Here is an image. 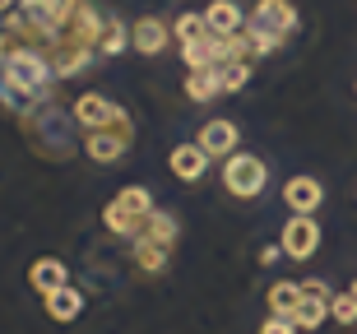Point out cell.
Masks as SVG:
<instances>
[{"mask_svg": "<svg viewBox=\"0 0 357 334\" xmlns=\"http://www.w3.org/2000/svg\"><path fill=\"white\" fill-rule=\"evenodd\" d=\"M0 24L10 52L14 47L38 52L56 79H75L102 56L107 19L89 0H14V10L0 14Z\"/></svg>", "mask_w": 357, "mask_h": 334, "instance_id": "1", "label": "cell"}, {"mask_svg": "<svg viewBox=\"0 0 357 334\" xmlns=\"http://www.w3.org/2000/svg\"><path fill=\"white\" fill-rule=\"evenodd\" d=\"M19 121V130H24L28 149L38 153V158L47 162H70L75 153H84V135H79V121H75V112H66L56 98H47V103H38V107H28Z\"/></svg>", "mask_w": 357, "mask_h": 334, "instance_id": "2", "label": "cell"}, {"mask_svg": "<svg viewBox=\"0 0 357 334\" xmlns=\"http://www.w3.org/2000/svg\"><path fill=\"white\" fill-rule=\"evenodd\" d=\"M246 42H251V56H274L278 47H288L292 33H297V10L292 0H255V10L246 14Z\"/></svg>", "mask_w": 357, "mask_h": 334, "instance_id": "3", "label": "cell"}, {"mask_svg": "<svg viewBox=\"0 0 357 334\" xmlns=\"http://www.w3.org/2000/svg\"><path fill=\"white\" fill-rule=\"evenodd\" d=\"M149 214H153V190H149V186H126V190H116L112 204L102 209V223H107V232L135 241Z\"/></svg>", "mask_w": 357, "mask_h": 334, "instance_id": "4", "label": "cell"}, {"mask_svg": "<svg viewBox=\"0 0 357 334\" xmlns=\"http://www.w3.org/2000/svg\"><path fill=\"white\" fill-rule=\"evenodd\" d=\"M269 186V167L265 158H255V153H232V158H223V190L232 195V200H255V195H265Z\"/></svg>", "mask_w": 357, "mask_h": 334, "instance_id": "5", "label": "cell"}, {"mask_svg": "<svg viewBox=\"0 0 357 334\" xmlns=\"http://www.w3.org/2000/svg\"><path fill=\"white\" fill-rule=\"evenodd\" d=\"M70 112H75V121H79V130L93 135V130H107V126H121V121H130V112L116 107L112 98L102 93H79L75 103H70Z\"/></svg>", "mask_w": 357, "mask_h": 334, "instance_id": "6", "label": "cell"}, {"mask_svg": "<svg viewBox=\"0 0 357 334\" xmlns=\"http://www.w3.org/2000/svg\"><path fill=\"white\" fill-rule=\"evenodd\" d=\"M283 255L288 260H311V255L320 251V223L316 214H292L288 223H283Z\"/></svg>", "mask_w": 357, "mask_h": 334, "instance_id": "7", "label": "cell"}, {"mask_svg": "<svg viewBox=\"0 0 357 334\" xmlns=\"http://www.w3.org/2000/svg\"><path fill=\"white\" fill-rule=\"evenodd\" d=\"M130 139H135V126H130V121H121V126H107V130L84 135V153H89L93 162H116V158H126Z\"/></svg>", "mask_w": 357, "mask_h": 334, "instance_id": "8", "label": "cell"}, {"mask_svg": "<svg viewBox=\"0 0 357 334\" xmlns=\"http://www.w3.org/2000/svg\"><path fill=\"white\" fill-rule=\"evenodd\" d=\"M330 302H334V293L325 283H302V302L292 311V325L297 330H320V325L330 321Z\"/></svg>", "mask_w": 357, "mask_h": 334, "instance_id": "9", "label": "cell"}, {"mask_svg": "<svg viewBox=\"0 0 357 334\" xmlns=\"http://www.w3.org/2000/svg\"><path fill=\"white\" fill-rule=\"evenodd\" d=\"M167 42H172V28L162 24L158 14H139V19L130 24V47L139 56H162Z\"/></svg>", "mask_w": 357, "mask_h": 334, "instance_id": "10", "label": "cell"}, {"mask_svg": "<svg viewBox=\"0 0 357 334\" xmlns=\"http://www.w3.org/2000/svg\"><path fill=\"white\" fill-rule=\"evenodd\" d=\"M237 126H232V121H223V116H213V121H204V126H199V139L195 144L204 149V153H209V158H232V153H237Z\"/></svg>", "mask_w": 357, "mask_h": 334, "instance_id": "11", "label": "cell"}, {"mask_svg": "<svg viewBox=\"0 0 357 334\" xmlns=\"http://www.w3.org/2000/svg\"><path fill=\"white\" fill-rule=\"evenodd\" d=\"M283 204H288L292 214H316L320 204H325V186H320L316 176H288Z\"/></svg>", "mask_w": 357, "mask_h": 334, "instance_id": "12", "label": "cell"}, {"mask_svg": "<svg viewBox=\"0 0 357 334\" xmlns=\"http://www.w3.org/2000/svg\"><path fill=\"white\" fill-rule=\"evenodd\" d=\"M176 232H181V227H176V218L162 214V209H153L130 246H158V251H172V246H176Z\"/></svg>", "mask_w": 357, "mask_h": 334, "instance_id": "13", "label": "cell"}, {"mask_svg": "<svg viewBox=\"0 0 357 334\" xmlns=\"http://www.w3.org/2000/svg\"><path fill=\"white\" fill-rule=\"evenodd\" d=\"M204 24H209V33H218V38H237L241 28H246V10H241L237 0H213L209 10H204Z\"/></svg>", "mask_w": 357, "mask_h": 334, "instance_id": "14", "label": "cell"}, {"mask_svg": "<svg viewBox=\"0 0 357 334\" xmlns=\"http://www.w3.org/2000/svg\"><path fill=\"white\" fill-rule=\"evenodd\" d=\"M167 167H172L181 181H199V176L209 172V153H204L199 144H176L172 158H167Z\"/></svg>", "mask_w": 357, "mask_h": 334, "instance_id": "15", "label": "cell"}, {"mask_svg": "<svg viewBox=\"0 0 357 334\" xmlns=\"http://www.w3.org/2000/svg\"><path fill=\"white\" fill-rule=\"evenodd\" d=\"M42 307H47V316H52V321L70 325V321H79V311H84V293L66 283V288H56V293L42 297Z\"/></svg>", "mask_w": 357, "mask_h": 334, "instance_id": "16", "label": "cell"}, {"mask_svg": "<svg viewBox=\"0 0 357 334\" xmlns=\"http://www.w3.org/2000/svg\"><path fill=\"white\" fill-rule=\"evenodd\" d=\"M66 279L70 274H66V265H61L56 255H42V260H33V269H28V283H33L42 297L56 293V288H66Z\"/></svg>", "mask_w": 357, "mask_h": 334, "instance_id": "17", "label": "cell"}, {"mask_svg": "<svg viewBox=\"0 0 357 334\" xmlns=\"http://www.w3.org/2000/svg\"><path fill=\"white\" fill-rule=\"evenodd\" d=\"M185 98H190V103H213V98H223L218 70H185Z\"/></svg>", "mask_w": 357, "mask_h": 334, "instance_id": "18", "label": "cell"}, {"mask_svg": "<svg viewBox=\"0 0 357 334\" xmlns=\"http://www.w3.org/2000/svg\"><path fill=\"white\" fill-rule=\"evenodd\" d=\"M297 302H302V283H274V288H269V316L292 321Z\"/></svg>", "mask_w": 357, "mask_h": 334, "instance_id": "19", "label": "cell"}, {"mask_svg": "<svg viewBox=\"0 0 357 334\" xmlns=\"http://www.w3.org/2000/svg\"><path fill=\"white\" fill-rule=\"evenodd\" d=\"M209 33V24H204V14H176V24H172V38L181 42V47H190V42H199Z\"/></svg>", "mask_w": 357, "mask_h": 334, "instance_id": "20", "label": "cell"}, {"mask_svg": "<svg viewBox=\"0 0 357 334\" xmlns=\"http://www.w3.org/2000/svg\"><path fill=\"white\" fill-rule=\"evenodd\" d=\"M246 79H251V61H227V66H218V89L223 93L246 89Z\"/></svg>", "mask_w": 357, "mask_h": 334, "instance_id": "21", "label": "cell"}, {"mask_svg": "<svg viewBox=\"0 0 357 334\" xmlns=\"http://www.w3.org/2000/svg\"><path fill=\"white\" fill-rule=\"evenodd\" d=\"M130 47V28L121 24V19H107V28H102V56H121Z\"/></svg>", "mask_w": 357, "mask_h": 334, "instance_id": "22", "label": "cell"}, {"mask_svg": "<svg viewBox=\"0 0 357 334\" xmlns=\"http://www.w3.org/2000/svg\"><path fill=\"white\" fill-rule=\"evenodd\" d=\"M167 255H172V251H158V246H135V269H144V274H162V269H167Z\"/></svg>", "mask_w": 357, "mask_h": 334, "instance_id": "23", "label": "cell"}, {"mask_svg": "<svg viewBox=\"0 0 357 334\" xmlns=\"http://www.w3.org/2000/svg\"><path fill=\"white\" fill-rule=\"evenodd\" d=\"M330 316H334L339 325H357V297H353V293H339V297L330 302Z\"/></svg>", "mask_w": 357, "mask_h": 334, "instance_id": "24", "label": "cell"}, {"mask_svg": "<svg viewBox=\"0 0 357 334\" xmlns=\"http://www.w3.org/2000/svg\"><path fill=\"white\" fill-rule=\"evenodd\" d=\"M260 334H297V325L283 321V316H269V321L260 325Z\"/></svg>", "mask_w": 357, "mask_h": 334, "instance_id": "25", "label": "cell"}, {"mask_svg": "<svg viewBox=\"0 0 357 334\" xmlns=\"http://www.w3.org/2000/svg\"><path fill=\"white\" fill-rule=\"evenodd\" d=\"M278 255H283V246H265V251H260V260H265V265H274Z\"/></svg>", "mask_w": 357, "mask_h": 334, "instance_id": "26", "label": "cell"}, {"mask_svg": "<svg viewBox=\"0 0 357 334\" xmlns=\"http://www.w3.org/2000/svg\"><path fill=\"white\" fill-rule=\"evenodd\" d=\"M5 56H10V38H5V24H0V66H5Z\"/></svg>", "mask_w": 357, "mask_h": 334, "instance_id": "27", "label": "cell"}, {"mask_svg": "<svg viewBox=\"0 0 357 334\" xmlns=\"http://www.w3.org/2000/svg\"><path fill=\"white\" fill-rule=\"evenodd\" d=\"M5 10H14V0H0V14H5Z\"/></svg>", "mask_w": 357, "mask_h": 334, "instance_id": "28", "label": "cell"}, {"mask_svg": "<svg viewBox=\"0 0 357 334\" xmlns=\"http://www.w3.org/2000/svg\"><path fill=\"white\" fill-rule=\"evenodd\" d=\"M348 293H353V297H357V279H353V288H348Z\"/></svg>", "mask_w": 357, "mask_h": 334, "instance_id": "29", "label": "cell"}]
</instances>
